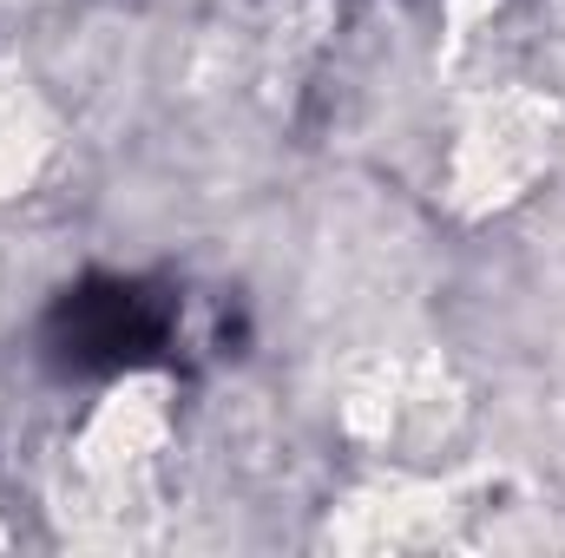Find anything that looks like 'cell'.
<instances>
[{
	"label": "cell",
	"mask_w": 565,
	"mask_h": 558,
	"mask_svg": "<svg viewBox=\"0 0 565 558\" xmlns=\"http://www.w3.org/2000/svg\"><path fill=\"white\" fill-rule=\"evenodd\" d=\"M546 158H553V106L533 93H500L493 106H480V119L454 144L447 191L467 217H487V211L526 197V184L546 171Z\"/></svg>",
	"instance_id": "1"
},
{
	"label": "cell",
	"mask_w": 565,
	"mask_h": 558,
	"mask_svg": "<svg viewBox=\"0 0 565 558\" xmlns=\"http://www.w3.org/2000/svg\"><path fill=\"white\" fill-rule=\"evenodd\" d=\"M171 427V382L164 375H126L86 420V440H79V460L93 473H126L139 466L145 453H158Z\"/></svg>",
	"instance_id": "2"
},
{
	"label": "cell",
	"mask_w": 565,
	"mask_h": 558,
	"mask_svg": "<svg viewBox=\"0 0 565 558\" xmlns=\"http://www.w3.org/2000/svg\"><path fill=\"white\" fill-rule=\"evenodd\" d=\"M40 158H46V119L26 93V79H7L0 86V197L33 184Z\"/></svg>",
	"instance_id": "3"
}]
</instances>
